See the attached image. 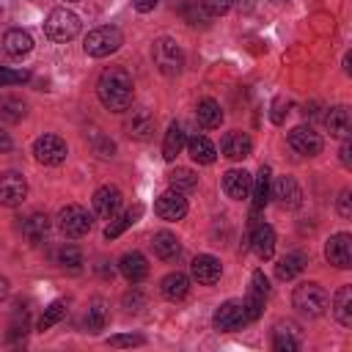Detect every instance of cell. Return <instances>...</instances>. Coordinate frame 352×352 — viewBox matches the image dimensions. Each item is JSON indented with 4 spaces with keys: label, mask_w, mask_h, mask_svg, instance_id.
I'll return each instance as SVG.
<instances>
[{
    "label": "cell",
    "mask_w": 352,
    "mask_h": 352,
    "mask_svg": "<svg viewBox=\"0 0 352 352\" xmlns=\"http://www.w3.org/2000/svg\"><path fill=\"white\" fill-rule=\"evenodd\" d=\"M96 96L99 102L113 110V113H124L132 107V99H135V85H132V77L126 69L121 66H110L99 74V82H96Z\"/></svg>",
    "instance_id": "6da1fadb"
},
{
    "label": "cell",
    "mask_w": 352,
    "mask_h": 352,
    "mask_svg": "<svg viewBox=\"0 0 352 352\" xmlns=\"http://www.w3.org/2000/svg\"><path fill=\"white\" fill-rule=\"evenodd\" d=\"M292 302H294V308H297L302 316H311V319H314V316H322V314L327 311L330 297H327V292H324L319 283L305 280V283H300V286L294 289Z\"/></svg>",
    "instance_id": "7a4b0ae2"
},
{
    "label": "cell",
    "mask_w": 352,
    "mask_h": 352,
    "mask_svg": "<svg viewBox=\"0 0 352 352\" xmlns=\"http://www.w3.org/2000/svg\"><path fill=\"white\" fill-rule=\"evenodd\" d=\"M151 58H154V66H157L162 74H168V77L179 74L182 66H184V52H182V47L176 44V38H170V36H162V38L154 41Z\"/></svg>",
    "instance_id": "3957f363"
},
{
    "label": "cell",
    "mask_w": 352,
    "mask_h": 352,
    "mask_svg": "<svg viewBox=\"0 0 352 352\" xmlns=\"http://www.w3.org/2000/svg\"><path fill=\"white\" fill-rule=\"evenodd\" d=\"M121 44H124V33L118 28H113V25H104V28H96V30H91L85 36L82 50L91 58H104V55L116 52Z\"/></svg>",
    "instance_id": "277c9868"
},
{
    "label": "cell",
    "mask_w": 352,
    "mask_h": 352,
    "mask_svg": "<svg viewBox=\"0 0 352 352\" xmlns=\"http://www.w3.org/2000/svg\"><path fill=\"white\" fill-rule=\"evenodd\" d=\"M44 33L52 41H72L80 33V16L69 8H55V11H50V16L44 22Z\"/></svg>",
    "instance_id": "5b68a950"
},
{
    "label": "cell",
    "mask_w": 352,
    "mask_h": 352,
    "mask_svg": "<svg viewBox=\"0 0 352 352\" xmlns=\"http://www.w3.org/2000/svg\"><path fill=\"white\" fill-rule=\"evenodd\" d=\"M91 214H88V209H82L80 204H69V206H63L60 212H58V228H60V234L63 236H69V239H77V236H85L88 231H91Z\"/></svg>",
    "instance_id": "8992f818"
},
{
    "label": "cell",
    "mask_w": 352,
    "mask_h": 352,
    "mask_svg": "<svg viewBox=\"0 0 352 352\" xmlns=\"http://www.w3.org/2000/svg\"><path fill=\"white\" fill-rule=\"evenodd\" d=\"M267 294H270V280H267V275H264L261 270H256V272L250 275L248 297L242 300V305H245V319H248V322H256V319L261 316V308H264Z\"/></svg>",
    "instance_id": "52a82bcc"
},
{
    "label": "cell",
    "mask_w": 352,
    "mask_h": 352,
    "mask_svg": "<svg viewBox=\"0 0 352 352\" xmlns=\"http://www.w3.org/2000/svg\"><path fill=\"white\" fill-rule=\"evenodd\" d=\"M66 154H69L66 140L58 138V135H41V138H36V143H33V157H36V162H41V165H60V162L66 160Z\"/></svg>",
    "instance_id": "ba28073f"
},
{
    "label": "cell",
    "mask_w": 352,
    "mask_h": 352,
    "mask_svg": "<svg viewBox=\"0 0 352 352\" xmlns=\"http://www.w3.org/2000/svg\"><path fill=\"white\" fill-rule=\"evenodd\" d=\"M302 344V330L292 319H280L272 327V349L275 352H294Z\"/></svg>",
    "instance_id": "9c48e42d"
},
{
    "label": "cell",
    "mask_w": 352,
    "mask_h": 352,
    "mask_svg": "<svg viewBox=\"0 0 352 352\" xmlns=\"http://www.w3.org/2000/svg\"><path fill=\"white\" fill-rule=\"evenodd\" d=\"M28 195V182L22 173L16 170H6L0 173V204L3 206H19Z\"/></svg>",
    "instance_id": "30bf717a"
},
{
    "label": "cell",
    "mask_w": 352,
    "mask_h": 352,
    "mask_svg": "<svg viewBox=\"0 0 352 352\" xmlns=\"http://www.w3.org/2000/svg\"><path fill=\"white\" fill-rule=\"evenodd\" d=\"M286 140H289V146L300 154V157H316L319 151H322V138H319V132H314L311 126H294V129H289V135H286Z\"/></svg>",
    "instance_id": "8fae6325"
},
{
    "label": "cell",
    "mask_w": 352,
    "mask_h": 352,
    "mask_svg": "<svg viewBox=\"0 0 352 352\" xmlns=\"http://www.w3.org/2000/svg\"><path fill=\"white\" fill-rule=\"evenodd\" d=\"M212 322H214V327L223 330V333L239 330L242 324H248V319H245V305H242L239 300H226V302L214 311Z\"/></svg>",
    "instance_id": "7c38bea8"
},
{
    "label": "cell",
    "mask_w": 352,
    "mask_h": 352,
    "mask_svg": "<svg viewBox=\"0 0 352 352\" xmlns=\"http://www.w3.org/2000/svg\"><path fill=\"white\" fill-rule=\"evenodd\" d=\"M324 256H327V261H330L333 267H338V270L352 267V236H349L346 231L333 234V236L327 239V245H324Z\"/></svg>",
    "instance_id": "4fadbf2b"
},
{
    "label": "cell",
    "mask_w": 352,
    "mask_h": 352,
    "mask_svg": "<svg viewBox=\"0 0 352 352\" xmlns=\"http://www.w3.org/2000/svg\"><path fill=\"white\" fill-rule=\"evenodd\" d=\"M154 113L148 110V107H138V110H132L129 116H126V121H124V132L129 135V138H135V140H148L151 138V132H154Z\"/></svg>",
    "instance_id": "5bb4252c"
},
{
    "label": "cell",
    "mask_w": 352,
    "mask_h": 352,
    "mask_svg": "<svg viewBox=\"0 0 352 352\" xmlns=\"http://www.w3.org/2000/svg\"><path fill=\"white\" fill-rule=\"evenodd\" d=\"M250 187H253V176L245 168H231L223 173V190L231 201H245L250 195Z\"/></svg>",
    "instance_id": "9a60e30c"
},
{
    "label": "cell",
    "mask_w": 352,
    "mask_h": 352,
    "mask_svg": "<svg viewBox=\"0 0 352 352\" xmlns=\"http://www.w3.org/2000/svg\"><path fill=\"white\" fill-rule=\"evenodd\" d=\"M91 204H94V212H96L99 217L110 220V217H116V212L121 209V190H118L116 184H102V187L94 192Z\"/></svg>",
    "instance_id": "2e32d148"
},
{
    "label": "cell",
    "mask_w": 352,
    "mask_h": 352,
    "mask_svg": "<svg viewBox=\"0 0 352 352\" xmlns=\"http://www.w3.org/2000/svg\"><path fill=\"white\" fill-rule=\"evenodd\" d=\"M154 212H157V217H162V220H168V223L182 220V217L187 214V198H184L182 192H176V190H168V192H162V195L157 198Z\"/></svg>",
    "instance_id": "e0dca14e"
},
{
    "label": "cell",
    "mask_w": 352,
    "mask_h": 352,
    "mask_svg": "<svg viewBox=\"0 0 352 352\" xmlns=\"http://www.w3.org/2000/svg\"><path fill=\"white\" fill-rule=\"evenodd\" d=\"M190 270H192V278H195L198 283H204V286L217 283V280H220V275H223L220 261H217L214 256H209V253L195 256V258H192V264H190Z\"/></svg>",
    "instance_id": "ac0fdd59"
},
{
    "label": "cell",
    "mask_w": 352,
    "mask_h": 352,
    "mask_svg": "<svg viewBox=\"0 0 352 352\" xmlns=\"http://www.w3.org/2000/svg\"><path fill=\"white\" fill-rule=\"evenodd\" d=\"M272 198H278V204L283 209H297L302 204V190L294 182V176H280L272 187Z\"/></svg>",
    "instance_id": "d6986e66"
},
{
    "label": "cell",
    "mask_w": 352,
    "mask_h": 352,
    "mask_svg": "<svg viewBox=\"0 0 352 352\" xmlns=\"http://www.w3.org/2000/svg\"><path fill=\"white\" fill-rule=\"evenodd\" d=\"M220 151H223V157H228V160H245V157L253 151V140H250L248 132L234 129V132H228V135L223 138Z\"/></svg>",
    "instance_id": "ffe728a7"
},
{
    "label": "cell",
    "mask_w": 352,
    "mask_h": 352,
    "mask_svg": "<svg viewBox=\"0 0 352 352\" xmlns=\"http://www.w3.org/2000/svg\"><path fill=\"white\" fill-rule=\"evenodd\" d=\"M118 270H121V275H124L129 283H140V280L148 275V261H146V256H143V253L129 250V253H124V256H121Z\"/></svg>",
    "instance_id": "44dd1931"
},
{
    "label": "cell",
    "mask_w": 352,
    "mask_h": 352,
    "mask_svg": "<svg viewBox=\"0 0 352 352\" xmlns=\"http://www.w3.org/2000/svg\"><path fill=\"white\" fill-rule=\"evenodd\" d=\"M305 264H308V256H305L302 250H292V253H286V256L278 258V264H275V278H278V280H292V278H297V275L305 270Z\"/></svg>",
    "instance_id": "7402d4cb"
},
{
    "label": "cell",
    "mask_w": 352,
    "mask_h": 352,
    "mask_svg": "<svg viewBox=\"0 0 352 352\" xmlns=\"http://www.w3.org/2000/svg\"><path fill=\"white\" fill-rule=\"evenodd\" d=\"M250 248H253V253L261 261L272 258V253H275V231H272V226H267V223L256 226L253 228V236H250Z\"/></svg>",
    "instance_id": "603a6c76"
},
{
    "label": "cell",
    "mask_w": 352,
    "mask_h": 352,
    "mask_svg": "<svg viewBox=\"0 0 352 352\" xmlns=\"http://www.w3.org/2000/svg\"><path fill=\"white\" fill-rule=\"evenodd\" d=\"M160 292H162L165 300L179 302V300H184L187 292H190V278H187L184 272H168V275L162 278V283H160Z\"/></svg>",
    "instance_id": "cb8c5ba5"
},
{
    "label": "cell",
    "mask_w": 352,
    "mask_h": 352,
    "mask_svg": "<svg viewBox=\"0 0 352 352\" xmlns=\"http://www.w3.org/2000/svg\"><path fill=\"white\" fill-rule=\"evenodd\" d=\"M3 50H6L11 58H22V55H28V52L33 50V38H30L28 30L11 28V30H6V36H3Z\"/></svg>",
    "instance_id": "d4e9b609"
},
{
    "label": "cell",
    "mask_w": 352,
    "mask_h": 352,
    "mask_svg": "<svg viewBox=\"0 0 352 352\" xmlns=\"http://www.w3.org/2000/svg\"><path fill=\"white\" fill-rule=\"evenodd\" d=\"M187 151H190L192 162H198V165H212L214 157H217L214 143H212L209 138H204V135H192V138L187 140Z\"/></svg>",
    "instance_id": "484cf974"
},
{
    "label": "cell",
    "mask_w": 352,
    "mask_h": 352,
    "mask_svg": "<svg viewBox=\"0 0 352 352\" xmlns=\"http://www.w3.org/2000/svg\"><path fill=\"white\" fill-rule=\"evenodd\" d=\"M22 234H25V239H30L33 245L36 242H41L44 236H47V231H50V217L44 214V212H30L25 220H22Z\"/></svg>",
    "instance_id": "4316f807"
},
{
    "label": "cell",
    "mask_w": 352,
    "mask_h": 352,
    "mask_svg": "<svg viewBox=\"0 0 352 352\" xmlns=\"http://www.w3.org/2000/svg\"><path fill=\"white\" fill-rule=\"evenodd\" d=\"M250 195H253V217H256L270 201V168L267 165L258 168V176L253 179V187H250Z\"/></svg>",
    "instance_id": "83f0119b"
},
{
    "label": "cell",
    "mask_w": 352,
    "mask_h": 352,
    "mask_svg": "<svg viewBox=\"0 0 352 352\" xmlns=\"http://www.w3.org/2000/svg\"><path fill=\"white\" fill-rule=\"evenodd\" d=\"M151 248H154V253H157L162 261H173V258L182 253V245H179L176 234H170V231H157L154 239H151Z\"/></svg>",
    "instance_id": "f1b7e54d"
},
{
    "label": "cell",
    "mask_w": 352,
    "mask_h": 352,
    "mask_svg": "<svg viewBox=\"0 0 352 352\" xmlns=\"http://www.w3.org/2000/svg\"><path fill=\"white\" fill-rule=\"evenodd\" d=\"M324 126H327V132L333 135V138H346L349 135V110L344 107V104H336V107H330V113L324 116Z\"/></svg>",
    "instance_id": "f546056e"
},
{
    "label": "cell",
    "mask_w": 352,
    "mask_h": 352,
    "mask_svg": "<svg viewBox=\"0 0 352 352\" xmlns=\"http://www.w3.org/2000/svg\"><path fill=\"white\" fill-rule=\"evenodd\" d=\"M333 316L338 319V324L352 327V286H341L333 297Z\"/></svg>",
    "instance_id": "4dcf8cb0"
},
{
    "label": "cell",
    "mask_w": 352,
    "mask_h": 352,
    "mask_svg": "<svg viewBox=\"0 0 352 352\" xmlns=\"http://www.w3.org/2000/svg\"><path fill=\"white\" fill-rule=\"evenodd\" d=\"M184 148V129L179 121H170L168 124V132H165V140H162V157L170 162L179 157V151Z\"/></svg>",
    "instance_id": "1f68e13d"
},
{
    "label": "cell",
    "mask_w": 352,
    "mask_h": 352,
    "mask_svg": "<svg viewBox=\"0 0 352 352\" xmlns=\"http://www.w3.org/2000/svg\"><path fill=\"white\" fill-rule=\"evenodd\" d=\"M195 118H198V124L204 129H214L223 121V110H220V104L214 99H201L198 107H195Z\"/></svg>",
    "instance_id": "d6a6232c"
},
{
    "label": "cell",
    "mask_w": 352,
    "mask_h": 352,
    "mask_svg": "<svg viewBox=\"0 0 352 352\" xmlns=\"http://www.w3.org/2000/svg\"><path fill=\"white\" fill-rule=\"evenodd\" d=\"M143 214V206L140 204H135L132 209H126L124 214H118V217H110V226L104 228V239H116V236H121L124 234V228H129L132 223H138V217Z\"/></svg>",
    "instance_id": "836d02e7"
},
{
    "label": "cell",
    "mask_w": 352,
    "mask_h": 352,
    "mask_svg": "<svg viewBox=\"0 0 352 352\" xmlns=\"http://www.w3.org/2000/svg\"><path fill=\"white\" fill-rule=\"evenodd\" d=\"M25 113H28L25 99H19V96H3V99H0V121H6V124H19V121L25 118Z\"/></svg>",
    "instance_id": "e575fe53"
},
{
    "label": "cell",
    "mask_w": 352,
    "mask_h": 352,
    "mask_svg": "<svg viewBox=\"0 0 352 352\" xmlns=\"http://www.w3.org/2000/svg\"><path fill=\"white\" fill-rule=\"evenodd\" d=\"M168 184L176 192H192L198 187V176L190 168H173V170H168Z\"/></svg>",
    "instance_id": "d590c367"
},
{
    "label": "cell",
    "mask_w": 352,
    "mask_h": 352,
    "mask_svg": "<svg viewBox=\"0 0 352 352\" xmlns=\"http://www.w3.org/2000/svg\"><path fill=\"white\" fill-rule=\"evenodd\" d=\"M104 324H107V308H104V300L96 297V300H91L88 311H85V327L91 333H99Z\"/></svg>",
    "instance_id": "8d00e7d4"
},
{
    "label": "cell",
    "mask_w": 352,
    "mask_h": 352,
    "mask_svg": "<svg viewBox=\"0 0 352 352\" xmlns=\"http://www.w3.org/2000/svg\"><path fill=\"white\" fill-rule=\"evenodd\" d=\"M66 302L63 300H55V302H50L47 308H44V314H41V319H38V330H50L52 324H58L63 316H66Z\"/></svg>",
    "instance_id": "74e56055"
},
{
    "label": "cell",
    "mask_w": 352,
    "mask_h": 352,
    "mask_svg": "<svg viewBox=\"0 0 352 352\" xmlns=\"http://www.w3.org/2000/svg\"><path fill=\"white\" fill-rule=\"evenodd\" d=\"M58 264H60L63 270L77 272V270L82 267V253H80V248H74V245H63V248L58 250Z\"/></svg>",
    "instance_id": "f35d334b"
},
{
    "label": "cell",
    "mask_w": 352,
    "mask_h": 352,
    "mask_svg": "<svg viewBox=\"0 0 352 352\" xmlns=\"http://www.w3.org/2000/svg\"><path fill=\"white\" fill-rule=\"evenodd\" d=\"M179 14L190 22V25H204L206 22V11H204V6L198 3V0H190V3H182V8H179Z\"/></svg>",
    "instance_id": "ab89813d"
},
{
    "label": "cell",
    "mask_w": 352,
    "mask_h": 352,
    "mask_svg": "<svg viewBox=\"0 0 352 352\" xmlns=\"http://www.w3.org/2000/svg\"><path fill=\"white\" fill-rule=\"evenodd\" d=\"M107 344L110 346H140V344H146V338L138 333H126V336H110Z\"/></svg>",
    "instance_id": "60d3db41"
},
{
    "label": "cell",
    "mask_w": 352,
    "mask_h": 352,
    "mask_svg": "<svg viewBox=\"0 0 352 352\" xmlns=\"http://www.w3.org/2000/svg\"><path fill=\"white\" fill-rule=\"evenodd\" d=\"M198 3L204 6V11L209 16H220V14H226L234 6V0H198Z\"/></svg>",
    "instance_id": "b9f144b4"
},
{
    "label": "cell",
    "mask_w": 352,
    "mask_h": 352,
    "mask_svg": "<svg viewBox=\"0 0 352 352\" xmlns=\"http://www.w3.org/2000/svg\"><path fill=\"white\" fill-rule=\"evenodd\" d=\"M289 99H283V96H278L275 102H272V113H270V118H272V124H283L286 121V113H289Z\"/></svg>",
    "instance_id": "7bdbcfd3"
},
{
    "label": "cell",
    "mask_w": 352,
    "mask_h": 352,
    "mask_svg": "<svg viewBox=\"0 0 352 352\" xmlns=\"http://www.w3.org/2000/svg\"><path fill=\"white\" fill-rule=\"evenodd\" d=\"M121 302H124L126 311H140V308L146 305V297H143L138 289H132V292H126V294L121 297Z\"/></svg>",
    "instance_id": "ee69618b"
},
{
    "label": "cell",
    "mask_w": 352,
    "mask_h": 352,
    "mask_svg": "<svg viewBox=\"0 0 352 352\" xmlns=\"http://www.w3.org/2000/svg\"><path fill=\"white\" fill-rule=\"evenodd\" d=\"M338 214L346 220L352 217V190H341L338 192Z\"/></svg>",
    "instance_id": "f6af8a7d"
},
{
    "label": "cell",
    "mask_w": 352,
    "mask_h": 352,
    "mask_svg": "<svg viewBox=\"0 0 352 352\" xmlns=\"http://www.w3.org/2000/svg\"><path fill=\"white\" fill-rule=\"evenodd\" d=\"M28 72H11V69H0V85H14V82H25Z\"/></svg>",
    "instance_id": "bcb514c9"
},
{
    "label": "cell",
    "mask_w": 352,
    "mask_h": 352,
    "mask_svg": "<svg viewBox=\"0 0 352 352\" xmlns=\"http://www.w3.org/2000/svg\"><path fill=\"white\" fill-rule=\"evenodd\" d=\"M113 151H116L113 140H107V138H96V154H99V157H113Z\"/></svg>",
    "instance_id": "7dc6e473"
},
{
    "label": "cell",
    "mask_w": 352,
    "mask_h": 352,
    "mask_svg": "<svg viewBox=\"0 0 352 352\" xmlns=\"http://www.w3.org/2000/svg\"><path fill=\"white\" fill-rule=\"evenodd\" d=\"M157 3H160V0H132L135 11H140V14H148V11H154V8H157Z\"/></svg>",
    "instance_id": "c3c4849f"
},
{
    "label": "cell",
    "mask_w": 352,
    "mask_h": 352,
    "mask_svg": "<svg viewBox=\"0 0 352 352\" xmlns=\"http://www.w3.org/2000/svg\"><path fill=\"white\" fill-rule=\"evenodd\" d=\"M338 154H341V165H344V168H349V165H352V157H349V154H352V146H349V140H346V138H344V146H341V151H338Z\"/></svg>",
    "instance_id": "681fc988"
},
{
    "label": "cell",
    "mask_w": 352,
    "mask_h": 352,
    "mask_svg": "<svg viewBox=\"0 0 352 352\" xmlns=\"http://www.w3.org/2000/svg\"><path fill=\"white\" fill-rule=\"evenodd\" d=\"M11 135L6 132V129H0V154H6V151H11Z\"/></svg>",
    "instance_id": "f907efd6"
},
{
    "label": "cell",
    "mask_w": 352,
    "mask_h": 352,
    "mask_svg": "<svg viewBox=\"0 0 352 352\" xmlns=\"http://www.w3.org/2000/svg\"><path fill=\"white\" fill-rule=\"evenodd\" d=\"M6 297H8V280H6L3 275H0V302H3Z\"/></svg>",
    "instance_id": "816d5d0a"
},
{
    "label": "cell",
    "mask_w": 352,
    "mask_h": 352,
    "mask_svg": "<svg viewBox=\"0 0 352 352\" xmlns=\"http://www.w3.org/2000/svg\"><path fill=\"white\" fill-rule=\"evenodd\" d=\"M280 3H283V0H280Z\"/></svg>",
    "instance_id": "f5cc1de1"
}]
</instances>
